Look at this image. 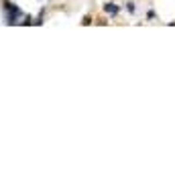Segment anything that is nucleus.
<instances>
[{
  "instance_id": "f257e3e1",
  "label": "nucleus",
  "mask_w": 175,
  "mask_h": 175,
  "mask_svg": "<svg viewBox=\"0 0 175 175\" xmlns=\"http://www.w3.org/2000/svg\"><path fill=\"white\" fill-rule=\"evenodd\" d=\"M6 10H8V23H16V18H20V14H23L12 2H6Z\"/></svg>"
},
{
  "instance_id": "f03ea898",
  "label": "nucleus",
  "mask_w": 175,
  "mask_h": 175,
  "mask_svg": "<svg viewBox=\"0 0 175 175\" xmlns=\"http://www.w3.org/2000/svg\"><path fill=\"white\" fill-rule=\"evenodd\" d=\"M104 10H106L110 16H116V14H118V6H114L112 2H110V4H106V6H104Z\"/></svg>"
}]
</instances>
